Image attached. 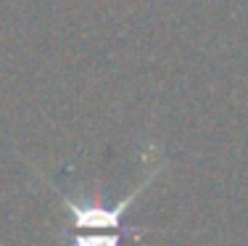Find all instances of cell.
I'll return each mask as SVG.
<instances>
[{"mask_svg": "<svg viewBox=\"0 0 248 246\" xmlns=\"http://www.w3.org/2000/svg\"><path fill=\"white\" fill-rule=\"evenodd\" d=\"M156 175H158V169H153V172L138 185V188H135L132 193H127V196H124L119 204H114V207H106V204L77 201V198L66 196V193H61L53 183H50V188L56 191L58 196H61V201L69 207V212H72V217H74V228H77V230H129V228L122 222V217L127 214V209L132 207L135 198H138L140 193H143V191L153 183V178H156Z\"/></svg>", "mask_w": 248, "mask_h": 246, "instance_id": "6da1fadb", "label": "cell"}, {"mask_svg": "<svg viewBox=\"0 0 248 246\" xmlns=\"http://www.w3.org/2000/svg\"><path fill=\"white\" fill-rule=\"evenodd\" d=\"M148 233H164V230H156V228H129V230H100V233H85L79 230L74 236L72 246H122V238L124 236H132V238H143Z\"/></svg>", "mask_w": 248, "mask_h": 246, "instance_id": "7a4b0ae2", "label": "cell"}]
</instances>
